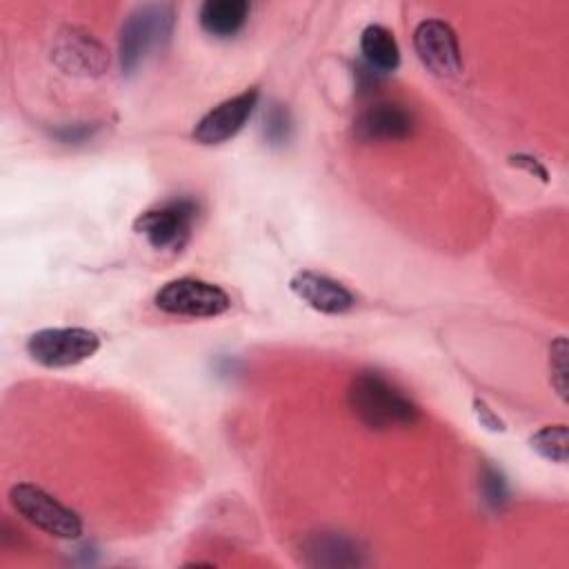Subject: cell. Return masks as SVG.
Wrapping results in <instances>:
<instances>
[{
	"label": "cell",
	"instance_id": "6da1fadb",
	"mask_svg": "<svg viewBox=\"0 0 569 569\" xmlns=\"http://www.w3.org/2000/svg\"><path fill=\"white\" fill-rule=\"evenodd\" d=\"M349 407L369 429L413 427L420 420L418 405L380 371H360L349 385Z\"/></svg>",
	"mask_w": 569,
	"mask_h": 569
},
{
	"label": "cell",
	"instance_id": "7a4b0ae2",
	"mask_svg": "<svg viewBox=\"0 0 569 569\" xmlns=\"http://www.w3.org/2000/svg\"><path fill=\"white\" fill-rule=\"evenodd\" d=\"M173 31L171 4H142L120 27L118 56L124 73H133L149 53L162 49Z\"/></svg>",
	"mask_w": 569,
	"mask_h": 569
},
{
	"label": "cell",
	"instance_id": "3957f363",
	"mask_svg": "<svg viewBox=\"0 0 569 569\" xmlns=\"http://www.w3.org/2000/svg\"><path fill=\"white\" fill-rule=\"evenodd\" d=\"M196 218H198V202L189 196H180L142 211L136 218L133 229L153 249L180 251L191 238Z\"/></svg>",
	"mask_w": 569,
	"mask_h": 569
},
{
	"label": "cell",
	"instance_id": "277c9868",
	"mask_svg": "<svg viewBox=\"0 0 569 569\" xmlns=\"http://www.w3.org/2000/svg\"><path fill=\"white\" fill-rule=\"evenodd\" d=\"M9 500L13 509L29 520L33 527L42 529L44 533H51L56 538L76 540L82 533V520L80 516L62 505L58 498L40 489L31 482H18L9 491Z\"/></svg>",
	"mask_w": 569,
	"mask_h": 569
},
{
	"label": "cell",
	"instance_id": "5b68a950",
	"mask_svg": "<svg viewBox=\"0 0 569 569\" xmlns=\"http://www.w3.org/2000/svg\"><path fill=\"white\" fill-rule=\"evenodd\" d=\"M156 307L171 316L216 318L231 307V298L213 282L198 278H176L158 289Z\"/></svg>",
	"mask_w": 569,
	"mask_h": 569
},
{
	"label": "cell",
	"instance_id": "8992f818",
	"mask_svg": "<svg viewBox=\"0 0 569 569\" xmlns=\"http://www.w3.org/2000/svg\"><path fill=\"white\" fill-rule=\"evenodd\" d=\"M100 349L93 331L82 327H49L29 336L27 353L42 367H73Z\"/></svg>",
	"mask_w": 569,
	"mask_h": 569
},
{
	"label": "cell",
	"instance_id": "52a82bcc",
	"mask_svg": "<svg viewBox=\"0 0 569 569\" xmlns=\"http://www.w3.org/2000/svg\"><path fill=\"white\" fill-rule=\"evenodd\" d=\"M413 47L420 62L440 78H453L462 69V58L453 29L442 20H422L413 31Z\"/></svg>",
	"mask_w": 569,
	"mask_h": 569
},
{
	"label": "cell",
	"instance_id": "ba28073f",
	"mask_svg": "<svg viewBox=\"0 0 569 569\" xmlns=\"http://www.w3.org/2000/svg\"><path fill=\"white\" fill-rule=\"evenodd\" d=\"M258 89H247L209 109L193 127V140L200 144H220L231 140L251 118L258 104Z\"/></svg>",
	"mask_w": 569,
	"mask_h": 569
},
{
	"label": "cell",
	"instance_id": "9c48e42d",
	"mask_svg": "<svg viewBox=\"0 0 569 569\" xmlns=\"http://www.w3.org/2000/svg\"><path fill=\"white\" fill-rule=\"evenodd\" d=\"M413 131V113L396 102H376L353 122V136L360 142L405 140Z\"/></svg>",
	"mask_w": 569,
	"mask_h": 569
},
{
	"label": "cell",
	"instance_id": "30bf717a",
	"mask_svg": "<svg viewBox=\"0 0 569 569\" xmlns=\"http://www.w3.org/2000/svg\"><path fill=\"white\" fill-rule=\"evenodd\" d=\"M53 60L60 69L76 76H98L109 64L104 47L80 29H64L58 36Z\"/></svg>",
	"mask_w": 569,
	"mask_h": 569
},
{
	"label": "cell",
	"instance_id": "8fae6325",
	"mask_svg": "<svg viewBox=\"0 0 569 569\" xmlns=\"http://www.w3.org/2000/svg\"><path fill=\"white\" fill-rule=\"evenodd\" d=\"M289 287L302 302L320 313L336 316L349 311L356 305L353 293L345 284L316 271H298L291 278Z\"/></svg>",
	"mask_w": 569,
	"mask_h": 569
},
{
	"label": "cell",
	"instance_id": "7c38bea8",
	"mask_svg": "<svg viewBox=\"0 0 569 569\" xmlns=\"http://www.w3.org/2000/svg\"><path fill=\"white\" fill-rule=\"evenodd\" d=\"M305 556L311 567H358L365 562L358 542L338 531L313 533L305 542Z\"/></svg>",
	"mask_w": 569,
	"mask_h": 569
},
{
	"label": "cell",
	"instance_id": "4fadbf2b",
	"mask_svg": "<svg viewBox=\"0 0 569 569\" xmlns=\"http://www.w3.org/2000/svg\"><path fill=\"white\" fill-rule=\"evenodd\" d=\"M249 16V4L244 0H207L200 7V27L216 38L236 36Z\"/></svg>",
	"mask_w": 569,
	"mask_h": 569
},
{
	"label": "cell",
	"instance_id": "5bb4252c",
	"mask_svg": "<svg viewBox=\"0 0 569 569\" xmlns=\"http://www.w3.org/2000/svg\"><path fill=\"white\" fill-rule=\"evenodd\" d=\"M362 60L380 73H389L400 64V49L393 33L382 24H367L360 33Z\"/></svg>",
	"mask_w": 569,
	"mask_h": 569
},
{
	"label": "cell",
	"instance_id": "9a60e30c",
	"mask_svg": "<svg viewBox=\"0 0 569 569\" xmlns=\"http://www.w3.org/2000/svg\"><path fill=\"white\" fill-rule=\"evenodd\" d=\"M531 449L551 460V462H567V427L565 425H549L536 431L529 440Z\"/></svg>",
	"mask_w": 569,
	"mask_h": 569
},
{
	"label": "cell",
	"instance_id": "2e32d148",
	"mask_svg": "<svg viewBox=\"0 0 569 569\" xmlns=\"http://www.w3.org/2000/svg\"><path fill=\"white\" fill-rule=\"evenodd\" d=\"M262 136L271 147H282L291 138V116L284 104L271 102L262 116Z\"/></svg>",
	"mask_w": 569,
	"mask_h": 569
},
{
	"label": "cell",
	"instance_id": "e0dca14e",
	"mask_svg": "<svg viewBox=\"0 0 569 569\" xmlns=\"http://www.w3.org/2000/svg\"><path fill=\"white\" fill-rule=\"evenodd\" d=\"M480 491H482L485 505L493 511H500L509 500V489H507L505 476L489 462H485L482 471H480Z\"/></svg>",
	"mask_w": 569,
	"mask_h": 569
},
{
	"label": "cell",
	"instance_id": "ac0fdd59",
	"mask_svg": "<svg viewBox=\"0 0 569 569\" xmlns=\"http://www.w3.org/2000/svg\"><path fill=\"white\" fill-rule=\"evenodd\" d=\"M549 367H551V382L558 391V396L565 400L567 398V342L565 338H558L551 345L549 351Z\"/></svg>",
	"mask_w": 569,
	"mask_h": 569
},
{
	"label": "cell",
	"instance_id": "d6986e66",
	"mask_svg": "<svg viewBox=\"0 0 569 569\" xmlns=\"http://www.w3.org/2000/svg\"><path fill=\"white\" fill-rule=\"evenodd\" d=\"M98 131V124L91 122H73V124H60L51 129V138H56L62 144H80L91 140V136Z\"/></svg>",
	"mask_w": 569,
	"mask_h": 569
},
{
	"label": "cell",
	"instance_id": "ffe728a7",
	"mask_svg": "<svg viewBox=\"0 0 569 569\" xmlns=\"http://www.w3.org/2000/svg\"><path fill=\"white\" fill-rule=\"evenodd\" d=\"M353 76H356V87H358L360 93H371V91L380 84V80H382V73L376 71V69H373L371 64H367L365 60H360V62L356 64Z\"/></svg>",
	"mask_w": 569,
	"mask_h": 569
},
{
	"label": "cell",
	"instance_id": "44dd1931",
	"mask_svg": "<svg viewBox=\"0 0 569 569\" xmlns=\"http://www.w3.org/2000/svg\"><path fill=\"white\" fill-rule=\"evenodd\" d=\"M473 413H476L478 422L482 427H487L489 431H505V422L491 411V407L485 400H480V398L473 400Z\"/></svg>",
	"mask_w": 569,
	"mask_h": 569
},
{
	"label": "cell",
	"instance_id": "7402d4cb",
	"mask_svg": "<svg viewBox=\"0 0 569 569\" xmlns=\"http://www.w3.org/2000/svg\"><path fill=\"white\" fill-rule=\"evenodd\" d=\"M511 162L518 164V167H525L529 173H536L538 178L547 180V171H545V167H542L536 158H529V156H513Z\"/></svg>",
	"mask_w": 569,
	"mask_h": 569
}]
</instances>
